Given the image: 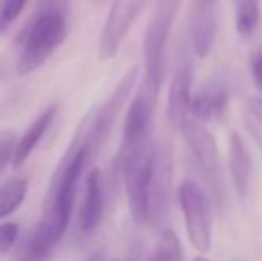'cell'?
I'll return each instance as SVG.
<instances>
[{
	"label": "cell",
	"mask_w": 262,
	"mask_h": 261,
	"mask_svg": "<svg viewBox=\"0 0 262 261\" xmlns=\"http://www.w3.org/2000/svg\"><path fill=\"white\" fill-rule=\"evenodd\" d=\"M250 72H252V79L255 84V90L260 93L262 97V50H257L252 56L250 61Z\"/></svg>",
	"instance_id": "44dd1931"
},
{
	"label": "cell",
	"mask_w": 262,
	"mask_h": 261,
	"mask_svg": "<svg viewBox=\"0 0 262 261\" xmlns=\"http://www.w3.org/2000/svg\"><path fill=\"white\" fill-rule=\"evenodd\" d=\"M29 181L25 177H13L0 186V220L13 215L25 200Z\"/></svg>",
	"instance_id": "2e32d148"
},
{
	"label": "cell",
	"mask_w": 262,
	"mask_h": 261,
	"mask_svg": "<svg viewBox=\"0 0 262 261\" xmlns=\"http://www.w3.org/2000/svg\"><path fill=\"white\" fill-rule=\"evenodd\" d=\"M68 36L66 11L38 9L34 20L29 24L21 36V54L16 70L20 75L36 72L49 61Z\"/></svg>",
	"instance_id": "3957f363"
},
{
	"label": "cell",
	"mask_w": 262,
	"mask_h": 261,
	"mask_svg": "<svg viewBox=\"0 0 262 261\" xmlns=\"http://www.w3.org/2000/svg\"><path fill=\"white\" fill-rule=\"evenodd\" d=\"M228 104V91L221 86H209L191 95L189 116L204 124L214 118H221Z\"/></svg>",
	"instance_id": "5bb4252c"
},
{
	"label": "cell",
	"mask_w": 262,
	"mask_h": 261,
	"mask_svg": "<svg viewBox=\"0 0 262 261\" xmlns=\"http://www.w3.org/2000/svg\"><path fill=\"white\" fill-rule=\"evenodd\" d=\"M14 147H16V136L11 131L0 132V170H4L13 161Z\"/></svg>",
	"instance_id": "ffe728a7"
},
{
	"label": "cell",
	"mask_w": 262,
	"mask_h": 261,
	"mask_svg": "<svg viewBox=\"0 0 262 261\" xmlns=\"http://www.w3.org/2000/svg\"><path fill=\"white\" fill-rule=\"evenodd\" d=\"M180 0H156L152 18L146 25L143 38V65L145 77L141 86L154 97H159L166 75V45L173 22L179 13Z\"/></svg>",
	"instance_id": "277c9868"
},
{
	"label": "cell",
	"mask_w": 262,
	"mask_h": 261,
	"mask_svg": "<svg viewBox=\"0 0 262 261\" xmlns=\"http://www.w3.org/2000/svg\"><path fill=\"white\" fill-rule=\"evenodd\" d=\"M20 234V226L16 222L0 224V256H6L14 247Z\"/></svg>",
	"instance_id": "d6986e66"
},
{
	"label": "cell",
	"mask_w": 262,
	"mask_h": 261,
	"mask_svg": "<svg viewBox=\"0 0 262 261\" xmlns=\"http://www.w3.org/2000/svg\"><path fill=\"white\" fill-rule=\"evenodd\" d=\"M86 261H105V252L104 251H97L90 256Z\"/></svg>",
	"instance_id": "603a6c76"
},
{
	"label": "cell",
	"mask_w": 262,
	"mask_h": 261,
	"mask_svg": "<svg viewBox=\"0 0 262 261\" xmlns=\"http://www.w3.org/2000/svg\"><path fill=\"white\" fill-rule=\"evenodd\" d=\"M93 159L84 139L82 127L77 132L70 150L64 154L50 181L47 200L43 206L41 218L24 247L20 261H50L55 247L64 236L72 222L73 204L82 172Z\"/></svg>",
	"instance_id": "6da1fadb"
},
{
	"label": "cell",
	"mask_w": 262,
	"mask_h": 261,
	"mask_svg": "<svg viewBox=\"0 0 262 261\" xmlns=\"http://www.w3.org/2000/svg\"><path fill=\"white\" fill-rule=\"evenodd\" d=\"M148 261H159V259H156V258H150Z\"/></svg>",
	"instance_id": "d4e9b609"
},
{
	"label": "cell",
	"mask_w": 262,
	"mask_h": 261,
	"mask_svg": "<svg viewBox=\"0 0 262 261\" xmlns=\"http://www.w3.org/2000/svg\"><path fill=\"white\" fill-rule=\"evenodd\" d=\"M138 73H139L138 66L128 68L127 73L121 77L120 83H118L116 88L113 90V93L109 95V98L104 102V106H102L97 115L88 122V127H82L84 139H86V143H88L91 157L97 156L98 150L104 147L107 138L111 136V131H113L121 109L127 104L128 97H130L132 90H134L136 83H138Z\"/></svg>",
	"instance_id": "5b68a950"
},
{
	"label": "cell",
	"mask_w": 262,
	"mask_h": 261,
	"mask_svg": "<svg viewBox=\"0 0 262 261\" xmlns=\"http://www.w3.org/2000/svg\"><path fill=\"white\" fill-rule=\"evenodd\" d=\"M193 261H210V259L205 258V256H196V258H194Z\"/></svg>",
	"instance_id": "cb8c5ba5"
},
{
	"label": "cell",
	"mask_w": 262,
	"mask_h": 261,
	"mask_svg": "<svg viewBox=\"0 0 262 261\" xmlns=\"http://www.w3.org/2000/svg\"><path fill=\"white\" fill-rule=\"evenodd\" d=\"M152 134L145 138L121 142L116 156V168L125 183L132 220L139 226L150 222V177L154 163Z\"/></svg>",
	"instance_id": "7a4b0ae2"
},
{
	"label": "cell",
	"mask_w": 262,
	"mask_h": 261,
	"mask_svg": "<svg viewBox=\"0 0 262 261\" xmlns=\"http://www.w3.org/2000/svg\"><path fill=\"white\" fill-rule=\"evenodd\" d=\"M179 202L191 245L198 252L210 251L212 220H210V204L205 192L194 181L186 179L179 186Z\"/></svg>",
	"instance_id": "8992f818"
},
{
	"label": "cell",
	"mask_w": 262,
	"mask_h": 261,
	"mask_svg": "<svg viewBox=\"0 0 262 261\" xmlns=\"http://www.w3.org/2000/svg\"><path fill=\"white\" fill-rule=\"evenodd\" d=\"M191 50H187L186 43L179 45L175 68H173L171 83L168 93V120L173 129L180 131V127L187 122L191 104V84H193V61Z\"/></svg>",
	"instance_id": "30bf717a"
},
{
	"label": "cell",
	"mask_w": 262,
	"mask_h": 261,
	"mask_svg": "<svg viewBox=\"0 0 262 261\" xmlns=\"http://www.w3.org/2000/svg\"><path fill=\"white\" fill-rule=\"evenodd\" d=\"M228 172H230L237 195L245 198L250 190L252 156L237 131H230V136H228Z\"/></svg>",
	"instance_id": "4fadbf2b"
},
{
	"label": "cell",
	"mask_w": 262,
	"mask_h": 261,
	"mask_svg": "<svg viewBox=\"0 0 262 261\" xmlns=\"http://www.w3.org/2000/svg\"><path fill=\"white\" fill-rule=\"evenodd\" d=\"M55 113H57V106L55 104L49 106V108H47L45 111H43L41 115L27 127V131L24 132V136H21L20 139H16L13 161H11V165H13L14 168H20L21 165L29 159V156H31L32 150L36 149V145L41 142L43 134L49 131L50 124H52V120L55 118Z\"/></svg>",
	"instance_id": "9a60e30c"
},
{
	"label": "cell",
	"mask_w": 262,
	"mask_h": 261,
	"mask_svg": "<svg viewBox=\"0 0 262 261\" xmlns=\"http://www.w3.org/2000/svg\"><path fill=\"white\" fill-rule=\"evenodd\" d=\"M248 111L253 118L262 126V97H252L248 98Z\"/></svg>",
	"instance_id": "7402d4cb"
},
{
	"label": "cell",
	"mask_w": 262,
	"mask_h": 261,
	"mask_svg": "<svg viewBox=\"0 0 262 261\" xmlns=\"http://www.w3.org/2000/svg\"><path fill=\"white\" fill-rule=\"evenodd\" d=\"M146 2L148 0H113L98 39V57L102 61L113 59L120 52L125 36L145 9Z\"/></svg>",
	"instance_id": "ba28073f"
},
{
	"label": "cell",
	"mask_w": 262,
	"mask_h": 261,
	"mask_svg": "<svg viewBox=\"0 0 262 261\" xmlns=\"http://www.w3.org/2000/svg\"><path fill=\"white\" fill-rule=\"evenodd\" d=\"M27 0H4L0 6V32L6 31L14 20L21 14Z\"/></svg>",
	"instance_id": "ac0fdd59"
},
{
	"label": "cell",
	"mask_w": 262,
	"mask_h": 261,
	"mask_svg": "<svg viewBox=\"0 0 262 261\" xmlns=\"http://www.w3.org/2000/svg\"><path fill=\"white\" fill-rule=\"evenodd\" d=\"M180 134L186 139L191 154L198 165V170L202 172L205 183L209 185L210 192L214 193L217 204H221V159L220 149L214 134L204 124L196 122L193 118H187V122L180 127Z\"/></svg>",
	"instance_id": "52a82bcc"
},
{
	"label": "cell",
	"mask_w": 262,
	"mask_h": 261,
	"mask_svg": "<svg viewBox=\"0 0 262 261\" xmlns=\"http://www.w3.org/2000/svg\"><path fill=\"white\" fill-rule=\"evenodd\" d=\"M260 20V0H235V31L250 36Z\"/></svg>",
	"instance_id": "e0dca14e"
},
{
	"label": "cell",
	"mask_w": 262,
	"mask_h": 261,
	"mask_svg": "<svg viewBox=\"0 0 262 261\" xmlns=\"http://www.w3.org/2000/svg\"><path fill=\"white\" fill-rule=\"evenodd\" d=\"M105 209V190L102 172L98 168H91L86 177V193L80 208L79 227L82 234H91L102 222Z\"/></svg>",
	"instance_id": "7c38bea8"
},
{
	"label": "cell",
	"mask_w": 262,
	"mask_h": 261,
	"mask_svg": "<svg viewBox=\"0 0 262 261\" xmlns=\"http://www.w3.org/2000/svg\"><path fill=\"white\" fill-rule=\"evenodd\" d=\"M217 2L220 0H191L187 14L191 52L205 59L212 50L217 34Z\"/></svg>",
	"instance_id": "8fae6325"
},
{
	"label": "cell",
	"mask_w": 262,
	"mask_h": 261,
	"mask_svg": "<svg viewBox=\"0 0 262 261\" xmlns=\"http://www.w3.org/2000/svg\"><path fill=\"white\" fill-rule=\"evenodd\" d=\"M173 188V145L161 139L154 145L152 177H150V222L164 220L169 209Z\"/></svg>",
	"instance_id": "9c48e42d"
}]
</instances>
